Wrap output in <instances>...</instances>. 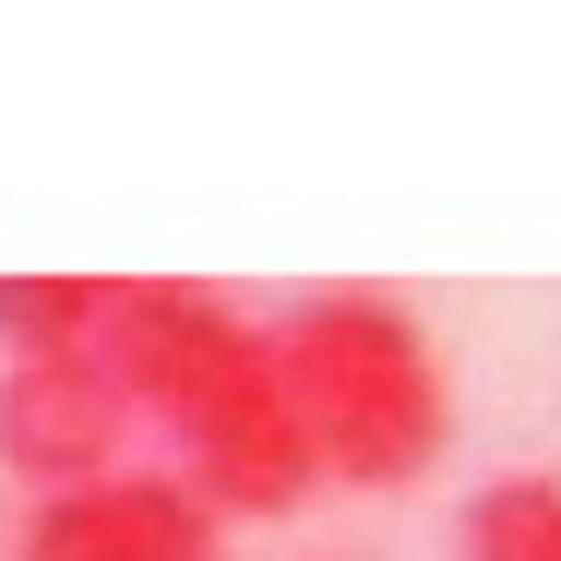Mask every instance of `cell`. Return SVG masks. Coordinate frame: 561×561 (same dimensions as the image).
Masks as SVG:
<instances>
[{"label": "cell", "instance_id": "1", "mask_svg": "<svg viewBox=\"0 0 561 561\" xmlns=\"http://www.w3.org/2000/svg\"><path fill=\"white\" fill-rule=\"evenodd\" d=\"M275 358H287V394H299L335 490H407V478L443 466L454 382H443V346H431V323L407 299L311 287L299 311H275Z\"/></svg>", "mask_w": 561, "mask_h": 561}, {"label": "cell", "instance_id": "2", "mask_svg": "<svg viewBox=\"0 0 561 561\" xmlns=\"http://www.w3.org/2000/svg\"><path fill=\"white\" fill-rule=\"evenodd\" d=\"M263 346H275V323H251V311L216 299V287H119L108 346H96V358L131 382V407H144V419L192 431V419L216 407Z\"/></svg>", "mask_w": 561, "mask_h": 561}, {"label": "cell", "instance_id": "3", "mask_svg": "<svg viewBox=\"0 0 561 561\" xmlns=\"http://www.w3.org/2000/svg\"><path fill=\"white\" fill-rule=\"evenodd\" d=\"M131 382L108 358H0V478H24L36 502L96 490L131 466Z\"/></svg>", "mask_w": 561, "mask_h": 561}, {"label": "cell", "instance_id": "4", "mask_svg": "<svg viewBox=\"0 0 561 561\" xmlns=\"http://www.w3.org/2000/svg\"><path fill=\"white\" fill-rule=\"evenodd\" d=\"M180 478L216 502L227 526L299 514V502L323 490V443H311V419H299V394H287V358H275V346H263L216 407L180 431Z\"/></svg>", "mask_w": 561, "mask_h": 561}, {"label": "cell", "instance_id": "5", "mask_svg": "<svg viewBox=\"0 0 561 561\" xmlns=\"http://www.w3.org/2000/svg\"><path fill=\"white\" fill-rule=\"evenodd\" d=\"M12 561H227V514L180 466H119L96 490L24 502Z\"/></svg>", "mask_w": 561, "mask_h": 561}, {"label": "cell", "instance_id": "6", "mask_svg": "<svg viewBox=\"0 0 561 561\" xmlns=\"http://www.w3.org/2000/svg\"><path fill=\"white\" fill-rule=\"evenodd\" d=\"M108 311V275H0V358H96Z\"/></svg>", "mask_w": 561, "mask_h": 561}, {"label": "cell", "instance_id": "7", "mask_svg": "<svg viewBox=\"0 0 561 561\" xmlns=\"http://www.w3.org/2000/svg\"><path fill=\"white\" fill-rule=\"evenodd\" d=\"M454 550L466 561H561V478H490L478 502H466V526H454Z\"/></svg>", "mask_w": 561, "mask_h": 561}]
</instances>
